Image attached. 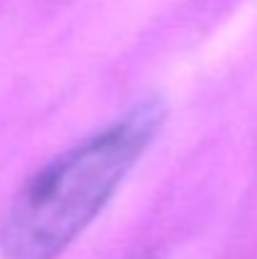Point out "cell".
I'll return each instance as SVG.
<instances>
[{
    "label": "cell",
    "instance_id": "obj_1",
    "mask_svg": "<svg viewBox=\"0 0 257 259\" xmlns=\"http://www.w3.org/2000/svg\"><path fill=\"white\" fill-rule=\"evenodd\" d=\"M162 123L157 101L66 149L15 191L0 224L5 259H56L98 217Z\"/></svg>",
    "mask_w": 257,
    "mask_h": 259
}]
</instances>
